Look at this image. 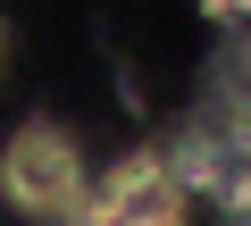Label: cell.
<instances>
[{
    "label": "cell",
    "mask_w": 251,
    "mask_h": 226,
    "mask_svg": "<svg viewBox=\"0 0 251 226\" xmlns=\"http://www.w3.org/2000/svg\"><path fill=\"white\" fill-rule=\"evenodd\" d=\"M0 193H9L25 218H75V201H84V159H75V143H67V126H50V118H25L17 134H9V151H0Z\"/></svg>",
    "instance_id": "1"
},
{
    "label": "cell",
    "mask_w": 251,
    "mask_h": 226,
    "mask_svg": "<svg viewBox=\"0 0 251 226\" xmlns=\"http://www.w3.org/2000/svg\"><path fill=\"white\" fill-rule=\"evenodd\" d=\"M75 226H184V184L168 159H126L100 184H84Z\"/></svg>",
    "instance_id": "2"
},
{
    "label": "cell",
    "mask_w": 251,
    "mask_h": 226,
    "mask_svg": "<svg viewBox=\"0 0 251 226\" xmlns=\"http://www.w3.org/2000/svg\"><path fill=\"white\" fill-rule=\"evenodd\" d=\"M234 9H243V0H209V17H234Z\"/></svg>",
    "instance_id": "3"
},
{
    "label": "cell",
    "mask_w": 251,
    "mask_h": 226,
    "mask_svg": "<svg viewBox=\"0 0 251 226\" xmlns=\"http://www.w3.org/2000/svg\"><path fill=\"white\" fill-rule=\"evenodd\" d=\"M0 59H9V25H0Z\"/></svg>",
    "instance_id": "4"
}]
</instances>
